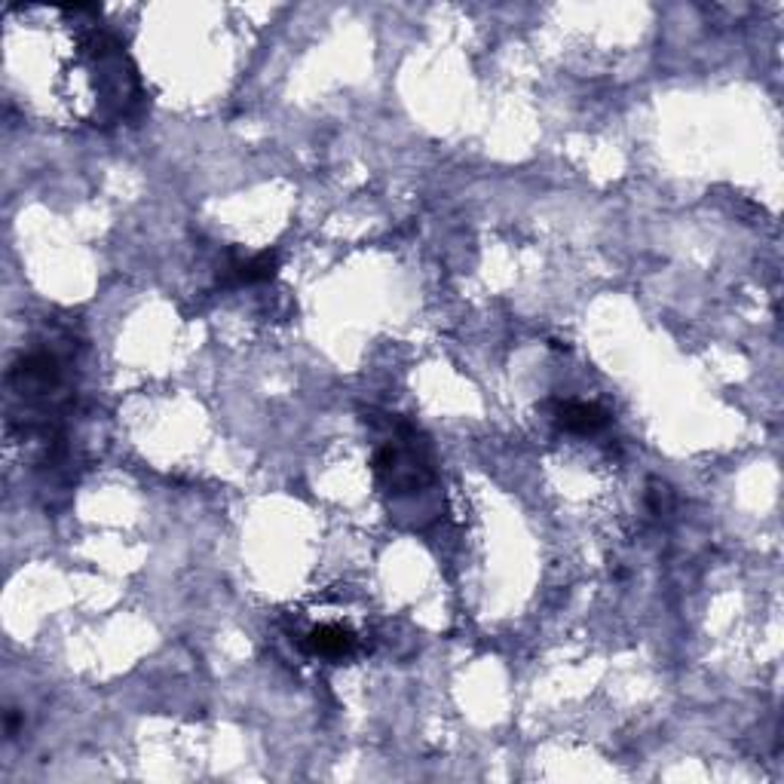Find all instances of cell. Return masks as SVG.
I'll return each mask as SVG.
<instances>
[{"instance_id": "7a4b0ae2", "label": "cell", "mask_w": 784, "mask_h": 784, "mask_svg": "<svg viewBox=\"0 0 784 784\" xmlns=\"http://www.w3.org/2000/svg\"><path fill=\"white\" fill-rule=\"evenodd\" d=\"M304 650L316 659H328V662H343L346 656L359 650V637L346 625H319L304 637Z\"/></svg>"}, {"instance_id": "5b68a950", "label": "cell", "mask_w": 784, "mask_h": 784, "mask_svg": "<svg viewBox=\"0 0 784 784\" xmlns=\"http://www.w3.org/2000/svg\"><path fill=\"white\" fill-rule=\"evenodd\" d=\"M19 723H22V720H19L16 711L10 708V711H7V738H16V735H19Z\"/></svg>"}, {"instance_id": "6da1fadb", "label": "cell", "mask_w": 784, "mask_h": 784, "mask_svg": "<svg viewBox=\"0 0 784 784\" xmlns=\"http://www.w3.org/2000/svg\"><path fill=\"white\" fill-rule=\"evenodd\" d=\"M375 475L392 497H408L436 481V460L429 441L411 424H395V432L375 451Z\"/></svg>"}, {"instance_id": "277c9868", "label": "cell", "mask_w": 784, "mask_h": 784, "mask_svg": "<svg viewBox=\"0 0 784 784\" xmlns=\"http://www.w3.org/2000/svg\"><path fill=\"white\" fill-rule=\"evenodd\" d=\"M279 270V255L277 252H261L248 261L230 264V279L236 285H255V282H270L277 277Z\"/></svg>"}, {"instance_id": "3957f363", "label": "cell", "mask_w": 784, "mask_h": 784, "mask_svg": "<svg viewBox=\"0 0 784 784\" xmlns=\"http://www.w3.org/2000/svg\"><path fill=\"white\" fill-rule=\"evenodd\" d=\"M558 426L573 436H595L604 426H610V414L595 402H564L555 411Z\"/></svg>"}]
</instances>
